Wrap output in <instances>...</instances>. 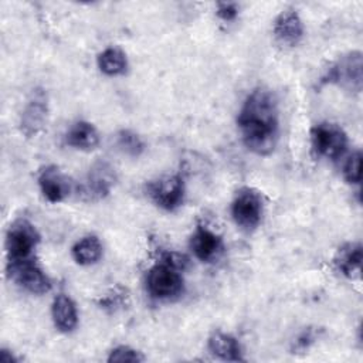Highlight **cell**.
I'll use <instances>...</instances> for the list:
<instances>
[{
    "instance_id": "8992f818",
    "label": "cell",
    "mask_w": 363,
    "mask_h": 363,
    "mask_svg": "<svg viewBox=\"0 0 363 363\" xmlns=\"http://www.w3.org/2000/svg\"><path fill=\"white\" fill-rule=\"evenodd\" d=\"M262 211L264 201L258 190L252 187H242L237 191L231 204V216L241 230H255L262 218Z\"/></svg>"
},
{
    "instance_id": "ffe728a7",
    "label": "cell",
    "mask_w": 363,
    "mask_h": 363,
    "mask_svg": "<svg viewBox=\"0 0 363 363\" xmlns=\"http://www.w3.org/2000/svg\"><path fill=\"white\" fill-rule=\"evenodd\" d=\"M116 146L119 150H122L125 155L138 157L145 150V142L143 139L130 129H122L116 135Z\"/></svg>"
},
{
    "instance_id": "d6986e66",
    "label": "cell",
    "mask_w": 363,
    "mask_h": 363,
    "mask_svg": "<svg viewBox=\"0 0 363 363\" xmlns=\"http://www.w3.org/2000/svg\"><path fill=\"white\" fill-rule=\"evenodd\" d=\"M98 68L108 77H118L126 72V54L119 47H108L98 55Z\"/></svg>"
},
{
    "instance_id": "4fadbf2b",
    "label": "cell",
    "mask_w": 363,
    "mask_h": 363,
    "mask_svg": "<svg viewBox=\"0 0 363 363\" xmlns=\"http://www.w3.org/2000/svg\"><path fill=\"white\" fill-rule=\"evenodd\" d=\"M274 35L285 45L299 44L303 37V24L299 14L295 10L282 11L274 21Z\"/></svg>"
},
{
    "instance_id": "9c48e42d",
    "label": "cell",
    "mask_w": 363,
    "mask_h": 363,
    "mask_svg": "<svg viewBox=\"0 0 363 363\" xmlns=\"http://www.w3.org/2000/svg\"><path fill=\"white\" fill-rule=\"evenodd\" d=\"M48 102L43 89H33L20 118V130L26 138H33L40 133L47 122Z\"/></svg>"
},
{
    "instance_id": "30bf717a",
    "label": "cell",
    "mask_w": 363,
    "mask_h": 363,
    "mask_svg": "<svg viewBox=\"0 0 363 363\" xmlns=\"http://www.w3.org/2000/svg\"><path fill=\"white\" fill-rule=\"evenodd\" d=\"M115 182V169L108 162L99 160L94 163L89 169L86 179L82 184V194L86 200H101L111 193Z\"/></svg>"
},
{
    "instance_id": "44dd1931",
    "label": "cell",
    "mask_w": 363,
    "mask_h": 363,
    "mask_svg": "<svg viewBox=\"0 0 363 363\" xmlns=\"http://www.w3.org/2000/svg\"><path fill=\"white\" fill-rule=\"evenodd\" d=\"M128 305H129V294L122 286L112 288L111 292H108L105 296L99 299V306L109 313H115L126 308Z\"/></svg>"
},
{
    "instance_id": "e0dca14e",
    "label": "cell",
    "mask_w": 363,
    "mask_h": 363,
    "mask_svg": "<svg viewBox=\"0 0 363 363\" xmlns=\"http://www.w3.org/2000/svg\"><path fill=\"white\" fill-rule=\"evenodd\" d=\"M362 258H363L362 245L359 242H349L337 250L335 257V264L345 277L354 278L360 272Z\"/></svg>"
},
{
    "instance_id": "d4e9b609",
    "label": "cell",
    "mask_w": 363,
    "mask_h": 363,
    "mask_svg": "<svg viewBox=\"0 0 363 363\" xmlns=\"http://www.w3.org/2000/svg\"><path fill=\"white\" fill-rule=\"evenodd\" d=\"M162 261L172 265L173 268H176L179 271L186 269V267L189 264V258L184 254H180V252H176V251L164 252L163 257H162Z\"/></svg>"
},
{
    "instance_id": "603a6c76",
    "label": "cell",
    "mask_w": 363,
    "mask_h": 363,
    "mask_svg": "<svg viewBox=\"0 0 363 363\" xmlns=\"http://www.w3.org/2000/svg\"><path fill=\"white\" fill-rule=\"evenodd\" d=\"M360 167H362V152L356 150L347 157L343 166L345 180L350 184H357L360 182Z\"/></svg>"
},
{
    "instance_id": "277c9868",
    "label": "cell",
    "mask_w": 363,
    "mask_h": 363,
    "mask_svg": "<svg viewBox=\"0 0 363 363\" xmlns=\"http://www.w3.org/2000/svg\"><path fill=\"white\" fill-rule=\"evenodd\" d=\"M322 84H336L346 91L360 92L363 85V55L350 51L342 55L322 77Z\"/></svg>"
},
{
    "instance_id": "2e32d148",
    "label": "cell",
    "mask_w": 363,
    "mask_h": 363,
    "mask_svg": "<svg viewBox=\"0 0 363 363\" xmlns=\"http://www.w3.org/2000/svg\"><path fill=\"white\" fill-rule=\"evenodd\" d=\"M65 143L74 149L92 150L99 143V133L92 123L78 121L65 133Z\"/></svg>"
},
{
    "instance_id": "52a82bcc",
    "label": "cell",
    "mask_w": 363,
    "mask_h": 363,
    "mask_svg": "<svg viewBox=\"0 0 363 363\" xmlns=\"http://www.w3.org/2000/svg\"><path fill=\"white\" fill-rule=\"evenodd\" d=\"M146 191L157 207L166 211H174L183 204L184 182L180 174L163 176L147 183Z\"/></svg>"
},
{
    "instance_id": "ac0fdd59",
    "label": "cell",
    "mask_w": 363,
    "mask_h": 363,
    "mask_svg": "<svg viewBox=\"0 0 363 363\" xmlns=\"http://www.w3.org/2000/svg\"><path fill=\"white\" fill-rule=\"evenodd\" d=\"M71 254L77 264L92 265L96 264L102 257V244L98 237L86 235L74 244Z\"/></svg>"
},
{
    "instance_id": "7a4b0ae2",
    "label": "cell",
    "mask_w": 363,
    "mask_h": 363,
    "mask_svg": "<svg viewBox=\"0 0 363 363\" xmlns=\"http://www.w3.org/2000/svg\"><path fill=\"white\" fill-rule=\"evenodd\" d=\"M40 242V234L26 218L16 220L6 235L7 264L34 259V250Z\"/></svg>"
},
{
    "instance_id": "9a60e30c",
    "label": "cell",
    "mask_w": 363,
    "mask_h": 363,
    "mask_svg": "<svg viewBox=\"0 0 363 363\" xmlns=\"http://www.w3.org/2000/svg\"><path fill=\"white\" fill-rule=\"evenodd\" d=\"M208 350L213 356L225 360V362H242V350L238 343V340L224 332H213L211 336L208 337Z\"/></svg>"
},
{
    "instance_id": "5bb4252c",
    "label": "cell",
    "mask_w": 363,
    "mask_h": 363,
    "mask_svg": "<svg viewBox=\"0 0 363 363\" xmlns=\"http://www.w3.org/2000/svg\"><path fill=\"white\" fill-rule=\"evenodd\" d=\"M51 316L54 326L62 332L69 333L77 328L78 313L74 301L64 294H60L54 298L51 305Z\"/></svg>"
},
{
    "instance_id": "5b68a950",
    "label": "cell",
    "mask_w": 363,
    "mask_h": 363,
    "mask_svg": "<svg viewBox=\"0 0 363 363\" xmlns=\"http://www.w3.org/2000/svg\"><path fill=\"white\" fill-rule=\"evenodd\" d=\"M311 145L316 156L335 160L345 153L347 136L339 125L320 122L311 129Z\"/></svg>"
},
{
    "instance_id": "ba28073f",
    "label": "cell",
    "mask_w": 363,
    "mask_h": 363,
    "mask_svg": "<svg viewBox=\"0 0 363 363\" xmlns=\"http://www.w3.org/2000/svg\"><path fill=\"white\" fill-rule=\"evenodd\" d=\"M7 272L23 289L35 295L47 294L52 286L48 275L35 264L34 259L7 264Z\"/></svg>"
},
{
    "instance_id": "6da1fadb",
    "label": "cell",
    "mask_w": 363,
    "mask_h": 363,
    "mask_svg": "<svg viewBox=\"0 0 363 363\" xmlns=\"http://www.w3.org/2000/svg\"><path fill=\"white\" fill-rule=\"evenodd\" d=\"M244 145L255 155L268 156L279 138V111L275 95L265 88H255L245 98L238 116Z\"/></svg>"
},
{
    "instance_id": "7c38bea8",
    "label": "cell",
    "mask_w": 363,
    "mask_h": 363,
    "mask_svg": "<svg viewBox=\"0 0 363 363\" xmlns=\"http://www.w3.org/2000/svg\"><path fill=\"white\" fill-rule=\"evenodd\" d=\"M190 250L201 262H213L223 254L224 242L223 238L213 230L207 228L206 225H197L190 237Z\"/></svg>"
},
{
    "instance_id": "7402d4cb",
    "label": "cell",
    "mask_w": 363,
    "mask_h": 363,
    "mask_svg": "<svg viewBox=\"0 0 363 363\" xmlns=\"http://www.w3.org/2000/svg\"><path fill=\"white\" fill-rule=\"evenodd\" d=\"M145 360V356L142 354V352L130 347V346H126V345H121V346H116L113 347L111 352H109V356H108V362H130V363H139V362H143Z\"/></svg>"
},
{
    "instance_id": "4316f807",
    "label": "cell",
    "mask_w": 363,
    "mask_h": 363,
    "mask_svg": "<svg viewBox=\"0 0 363 363\" xmlns=\"http://www.w3.org/2000/svg\"><path fill=\"white\" fill-rule=\"evenodd\" d=\"M18 359L10 353V350H6V349H1L0 350V362L1 363H13V362H17Z\"/></svg>"
},
{
    "instance_id": "cb8c5ba5",
    "label": "cell",
    "mask_w": 363,
    "mask_h": 363,
    "mask_svg": "<svg viewBox=\"0 0 363 363\" xmlns=\"http://www.w3.org/2000/svg\"><path fill=\"white\" fill-rule=\"evenodd\" d=\"M316 340V330L312 329V328H308L305 329L295 340V345H294V350L296 352H305L306 349H309V346ZM294 352V353H296Z\"/></svg>"
},
{
    "instance_id": "8fae6325",
    "label": "cell",
    "mask_w": 363,
    "mask_h": 363,
    "mask_svg": "<svg viewBox=\"0 0 363 363\" xmlns=\"http://www.w3.org/2000/svg\"><path fill=\"white\" fill-rule=\"evenodd\" d=\"M38 186L44 199L50 203L65 200L72 190L71 179L57 166H47L40 172Z\"/></svg>"
},
{
    "instance_id": "484cf974",
    "label": "cell",
    "mask_w": 363,
    "mask_h": 363,
    "mask_svg": "<svg viewBox=\"0 0 363 363\" xmlns=\"http://www.w3.org/2000/svg\"><path fill=\"white\" fill-rule=\"evenodd\" d=\"M238 4L235 3H217V16L224 21H233L238 16Z\"/></svg>"
},
{
    "instance_id": "3957f363",
    "label": "cell",
    "mask_w": 363,
    "mask_h": 363,
    "mask_svg": "<svg viewBox=\"0 0 363 363\" xmlns=\"http://www.w3.org/2000/svg\"><path fill=\"white\" fill-rule=\"evenodd\" d=\"M146 289L153 299L174 301L184 291V281L180 271L160 261L146 275Z\"/></svg>"
}]
</instances>
